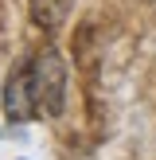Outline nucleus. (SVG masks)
Returning <instances> with one entry per match:
<instances>
[{"mask_svg":"<svg viewBox=\"0 0 156 160\" xmlns=\"http://www.w3.org/2000/svg\"><path fill=\"white\" fill-rule=\"evenodd\" d=\"M4 113H8V121H31L35 117V102H31V90H27V62L16 67L4 86Z\"/></svg>","mask_w":156,"mask_h":160,"instance_id":"obj_2","label":"nucleus"},{"mask_svg":"<svg viewBox=\"0 0 156 160\" xmlns=\"http://www.w3.org/2000/svg\"><path fill=\"white\" fill-rule=\"evenodd\" d=\"M27 90H31V102H35V113L59 117L66 109V67H62L55 47H43L27 62Z\"/></svg>","mask_w":156,"mask_h":160,"instance_id":"obj_1","label":"nucleus"},{"mask_svg":"<svg viewBox=\"0 0 156 160\" xmlns=\"http://www.w3.org/2000/svg\"><path fill=\"white\" fill-rule=\"evenodd\" d=\"M70 8H74V0H31V20L43 31H55V28L66 23Z\"/></svg>","mask_w":156,"mask_h":160,"instance_id":"obj_3","label":"nucleus"}]
</instances>
